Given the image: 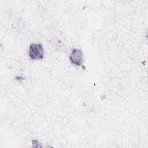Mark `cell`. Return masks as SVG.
<instances>
[{"mask_svg":"<svg viewBox=\"0 0 148 148\" xmlns=\"http://www.w3.org/2000/svg\"><path fill=\"white\" fill-rule=\"evenodd\" d=\"M28 56L31 60H38L43 58L44 49L40 43H32L28 49Z\"/></svg>","mask_w":148,"mask_h":148,"instance_id":"1","label":"cell"},{"mask_svg":"<svg viewBox=\"0 0 148 148\" xmlns=\"http://www.w3.org/2000/svg\"><path fill=\"white\" fill-rule=\"evenodd\" d=\"M71 62L77 66H81L83 64V53L82 50L73 49L69 56Z\"/></svg>","mask_w":148,"mask_h":148,"instance_id":"2","label":"cell"}]
</instances>
